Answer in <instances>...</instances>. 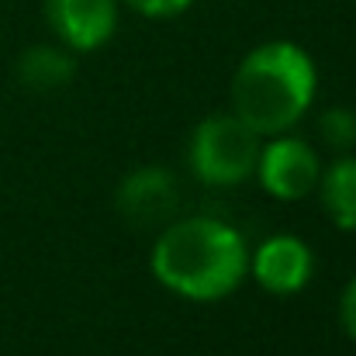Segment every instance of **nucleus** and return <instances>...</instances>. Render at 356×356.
Returning <instances> with one entry per match:
<instances>
[{
	"label": "nucleus",
	"mask_w": 356,
	"mask_h": 356,
	"mask_svg": "<svg viewBox=\"0 0 356 356\" xmlns=\"http://www.w3.org/2000/svg\"><path fill=\"white\" fill-rule=\"evenodd\" d=\"M149 266L152 277L177 298L211 305L236 294L249 277V249L229 222L191 215L166 222L152 242Z\"/></svg>",
	"instance_id": "f257e3e1"
},
{
	"label": "nucleus",
	"mask_w": 356,
	"mask_h": 356,
	"mask_svg": "<svg viewBox=\"0 0 356 356\" xmlns=\"http://www.w3.org/2000/svg\"><path fill=\"white\" fill-rule=\"evenodd\" d=\"M318 94L315 59L294 42H263L238 63L229 101L259 138L284 135L305 118Z\"/></svg>",
	"instance_id": "f03ea898"
},
{
	"label": "nucleus",
	"mask_w": 356,
	"mask_h": 356,
	"mask_svg": "<svg viewBox=\"0 0 356 356\" xmlns=\"http://www.w3.org/2000/svg\"><path fill=\"white\" fill-rule=\"evenodd\" d=\"M259 145L263 138L232 111L208 115L191 131L187 145L191 173L208 187H236L256 173Z\"/></svg>",
	"instance_id": "7ed1b4c3"
},
{
	"label": "nucleus",
	"mask_w": 356,
	"mask_h": 356,
	"mask_svg": "<svg viewBox=\"0 0 356 356\" xmlns=\"http://www.w3.org/2000/svg\"><path fill=\"white\" fill-rule=\"evenodd\" d=\"M259 187L277 197V201H301L308 194H315L318 177H322V156L315 152L312 142L284 131V135H270L259 145V159H256V173Z\"/></svg>",
	"instance_id": "20e7f679"
},
{
	"label": "nucleus",
	"mask_w": 356,
	"mask_h": 356,
	"mask_svg": "<svg viewBox=\"0 0 356 356\" xmlns=\"http://www.w3.org/2000/svg\"><path fill=\"white\" fill-rule=\"evenodd\" d=\"M249 277L277 298L301 294L315 277V252L301 236H270L256 252H249Z\"/></svg>",
	"instance_id": "39448f33"
},
{
	"label": "nucleus",
	"mask_w": 356,
	"mask_h": 356,
	"mask_svg": "<svg viewBox=\"0 0 356 356\" xmlns=\"http://www.w3.org/2000/svg\"><path fill=\"white\" fill-rule=\"evenodd\" d=\"M177 204H180V187L166 166H138L128 177H121L115 191L118 215L135 229H156L173 222Z\"/></svg>",
	"instance_id": "423d86ee"
},
{
	"label": "nucleus",
	"mask_w": 356,
	"mask_h": 356,
	"mask_svg": "<svg viewBox=\"0 0 356 356\" xmlns=\"http://www.w3.org/2000/svg\"><path fill=\"white\" fill-rule=\"evenodd\" d=\"M45 17L73 56L97 52L118 31V0H45Z\"/></svg>",
	"instance_id": "0eeeda50"
},
{
	"label": "nucleus",
	"mask_w": 356,
	"mask_h": 356,
	"mask_svg": "<svg viewBox=\"0 0 356 356\" xmlns=\"http://www.w3.org/2000/svg\"><path fill=\"white\" fill-rule=\"evenodd\" d=\"M14 76L21 87L35 94H49V90L66 87L76 76V59L66 45H31L17 56Z\"/></svg>",
	"instance_id": "6e6552de"
},
{
	"label": "nucleus",
	"mask_w": 356,
	"mask_h": 356,
	"mask_svg": "<svg viewBox=\"0 0 356 356\" xmlns=\"http://www.w3.org/2000/svg\"><path fill=\"white\" fill-rule=\"evenodd\" d=\"M318 197L322 211L339 232H356V156L343 152L329 166H322L318 177Z\"/></svg>",
	"instance_id": "1a4fd4ad"
},
{
	"label": "nucleus",
	"mask_w": 356,
	"mask_h": 356,
	"mask_svg": "<svg viewBox=\"0 0 356 356\" xmlns=\"http://www.w3.org/2000/svg\"><path fill=\"white\" fill-rule=\"evenodd\" d=\"M318 135H322L325 149H332L336 156L356 152V111H350V108H329V111H322Z\"/></svg>",
	"instance_id": "9d476101"
},
{
	"label": "nucleus",
	"mask_w": 356,
	"mask_h": 356,
	"mask_svg": "<svg viewBox=\"0 0 356 356\" xmlns=\"http://www.w3.org/2000/svg\"><path fill=\"white\" fill-rule=\"evenodd\" d=\"M121 3H128L135 14L152 17V21H170L194 7V0H121Z\"/></svg>",
	"instance_id": "9b49d317"
},
{
	"label": "nucleus",
	"mask_w": 356,
	"mask_h": 356,
	"mask_svg": "<svg viewBox=\"0 0 356 356\" xmlns=\"http://www.w3.org/2000/svg\"><path fill=\"white\" fill-rule=\"evenodd\" d=\"M339 325H343V332L356 343V277L343 287V294H339Z\"/></svg>",
	"instance_id": "f8f14e48"
}]
</instances>
